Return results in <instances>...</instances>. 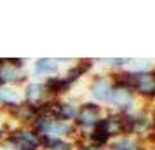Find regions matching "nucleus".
Listing matches in <instances>:
<instances>
[{
  "instance_id": "obj_12",
  "label": "nucleus",
  "mask_w": 155,
  "mask_h": 150,
  "mask_svg": "<svg viewBox=\"0 0 155 150\" xmlns=\"http://www.w3.org/2000/svg\"><path fill=\"white\" fill-rule=\"evenodd\" d=\"M91 61H85V65L82 63V65H78V66H75V68H71L70 72H68V77H66V80H68V82H75V80L78 79V77H80V75H82V73H84V72H87L89 70V68H91Z\"/></svg>"
},
{
  "instance_id": "obj_11",
  "label": "nucleus",
  "mask_w": 155,
  "mask_h": 150,
  "mask_svg": "<svg viewBox=\"0 0 155 150\" xmlns=\"http://www.w3.org/2000/svg\"><path fill=\"white\" fill-rule=\"evenodd\" d=\"M44 93H45V89H44L42 84H28L26 86V98H28L30 103L38 101L44 96Z\"/></svg>"
},
{
  "instance_id": "obj_17",
  "label": "nucleus",
  "mask_w": 155,
  "mask_h": 150,
  "mask_svg": "<svg viewBox=\"0 0 155 150\" xmlns=\"http://www.w3.org/2000/svg\"><path fill=\"white\" fill-rule=\"evenodd\" d=\"M0 136H2V128H0Z\"/></svg>"
},
{
  "instance_id": "obj_15",
  "label": "nucleus",
  "mask_w": 155,
  "mask_h": 150,
  "mask_svg": "<svg viewBox=\"0 0 155 150\" xmlns=\"http://www.w3.org/2000/svg\"><path fill=\"white\" fill-rule=\"evenodd\" d=\"M91 140H92L94 143L103 145V143H106L108 140H110V135H108L106 131H103V129H96V131L91 135Z\"/></svg>"
},
{
  "instance_id": "obj_5",
  "label": "nucleus",
  "mask_w": 155,
  "mask_h": 150,
  "mask_svg": "<svg viewBox=\"0 0 155 150\" xmlns=\"http://www.w3.org/2000/svg\"><path fill=\"white\" fill-rule=\"evenodd\" d=\"M51 112H54V115L59 117V121H64V122H68V121L77 117V110H75V107L71 103H58V105H52V110Z\"/></svg>"
},
{
  "instance_id": "obj_1",
  "label": "nucleus",
  "mask_w": 155,
  "mask_h": 150,
  "mask_svg": "<svg viewBox=\"0 0 155 150\" xmlns=\"http://www.w3.org/2000/svg\"><path fill=\"white\" fill-rule=\"evenodd\" d=\"M9 143L12 145V148H18V150H37L38 145H40V140L35 136V133L19 131V133H14L11 136Z\"/></svg>"
},
{
  "instance_id": "obj_16",
  "label": "nucleus",
  "mask_w": 155,
  "mask_h": 150,
  "mask_svg": "<svg viewBox=\"0 0 155 150\" xmlns=\"http://www.w3.org/2000/svg\"><path fill=\"white\" fill-rule=\"evenodd\" d=\"M80 150H103L99 145H91V147H82Z\"/></svg>"
},
{
  "instance_id": "obj_7",
  "label": "nucleus",
  "mask_w": 155,
  "mask_h": 150,
  "mask_svg": "<svg viewBox=\"0 0 155 150\" xmlns=\"http://www.w3.org/2000/svg\"><path fill=\"white\" fill-rule=\"evenodd\" d=\"M71 133V124L64 121H59V119H52L51 122V128H49V133L47 136H61V135H70Z\"/></svg>"
},
{
  "instance_id": "obj_8",
  "label": "nucleus",
  "mask_w": 155,
  "mask_h": 150,
  "mask_svg": "<svg viewBox=\"0 0 155 150\" xmlns=\"http://www.w3.org/2000/svg\"><path fill=\"white\" fill-rule=\"evenodd\" d=\"M35 72L37 73H54V72H58V59H49V58L37 59Z\"/></svg>"
},
{
  "instance_id": "obj_6",
  "label": "nucleus",
  "mask_w": 155,
  "mask_h": 150,
  "mask_svg": "<svg viewBox=\"0 0 155 150\" xmlns=\"http://www.w3.org/2000/svg\"><path fill=\"white\" fill-rule=\"evenodd\" d=\"M68 87H70V82H68L66 79L51 77V79H47V82H45L44 89H45V91H49V93H64Z\"/></svg>"
},
{
  "instance_id": "obj_2",
  "label": "nucleus",
  "mask_w": 155,
  "mask_h": 150,
  "mask_svg": "<svg viewBox=\"0 0 155 150\" xmlns=\"http://www.w3.org/2000/svg\"><path fill=\"white\" fill-rule=\"evenodd\" d=\"M99 112H101L99 105H96V103H85L84 108L77 114V124L82 126V128L96 126V122L99 121Z\"/></svg>"
},
{
  "instance_id": "obj_14",
  "label": "nucleus",
  "mask_w": 155,
  "mask_h": 150,
  "mask_svg": "<svg viewBox=\"0 0 155 150\" xmlns=\"http://www.w3.org/2000/svg\"><path fill=\"white\" fill-rule=\"evenodd\" d=\"M112 150H138L136 147V143L131 142V140H119V142H115L112 145Z\"/></svg>"
},
{
  "instance_id": "obj_9",
  "label": "nucleus",
  "mask_w": 155,
  "mask_h": 150,
  "mask_svg": "<svg viewBox=\"0 0 155 150\" xmlns=\"http://www.w3.org/2000/svg\"><path fill=\"white\" fill-rule=\"evenodd\" d=\"M16 79H19V72L14 66L2 65V61H0V84H7V82H12Z\"/></svg>"
},
{
  "instance_id": "obj_3",
  "label": "nucleus",
  "mask_w": 155,
  "mask_h": 150,
  "mask_svg": "<svg viewBox=\"0 0 155 150\" xmlns=\"http://www.w3.org/2000/svg\"><path fill=\"white\" fill-rule=\"evenodd\" d=\"M112 84L108 82L106 79L103 77H98V79L92 82L91 86V91H92V96L99 101H110V96H112Z\"/></svg>"
},
{
  "instance_id": "obj_4",
  "label": "nucleus",
  "mask_w": 155,
  "mask_h": 150,
  "mask_svg": "<svg viewBox=\"0 0 155 150\" xmlns=\"http://www.w3.org/2000/svg\"><path fill=\"white\" fill-rule=\"evenodd\" d=\"M110 101H113L117 107L120 108H131L134 103V98L131 91H127V89H120V87H115L112 89V96H110Z\"/></svg>"
},
{
  "instance_id": "obj_10",
  "label": "nucleus",
  "mask_w": 155,
  "mask_h": 150,
  "mask_svg": "<svg viewBox=\"0 0 155 150\" xmlns=\"http://www.w3.org/2000/svg\"><path fill=\"white\" fill-rule=\"evenodd\" d=\"M40 142L47 147L49 150H70V143L66 142H61V140H58V138H49V136H44Z\"/></svg>"
},
{
  "instance_id": "obj_13",
  "label": "nucleus",
  "mask_w": 155,
  "mask_h": 150,
  "mask_svg": "<svg viewBox=\"0 0 155 150\" xmlns=\"http://www.w3.org/2000/svg\"><path fill=\"white\" fill-rule=\"evenodd\" d=\"M0 101L5 103V105H14L18 101V93L7 87H0Z\"/></svg>"
}]
</instances>
